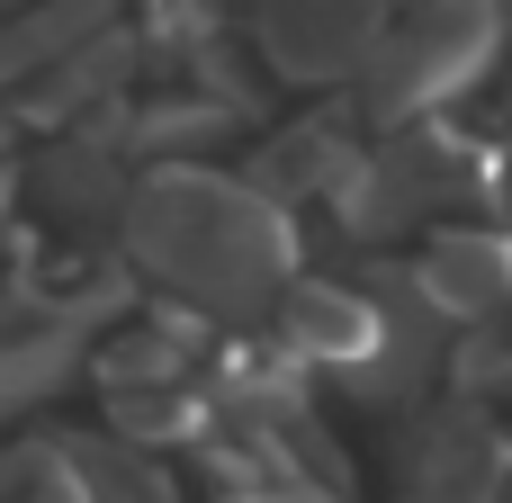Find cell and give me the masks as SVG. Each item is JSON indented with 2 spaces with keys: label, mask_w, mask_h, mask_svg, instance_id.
<instances>
[{
  "label": "cell",
  "mask_w": 512,
  "mask_h": 503,
  "mask_svg": "<svg viewBox=\"0 0 512 503\" xmlns=\"http://www.w3.org/2000/svg\"><path fill=\"white\" fill-rule=\"evenodd\" d=\"M126 243L153 279H171L198 315H243L297 279V234L261 180H216L162 162L126 198Z\"/></svg>",
  "instance_id": "6da1fadb"
},
{
  "label": "cell",
  "mask_w": 512,
  "mask_h": 503,
  "mask_svg": "<svg viewBox=\"0 0 512 503\" xmlns=\"http://www.w3.org/2000/svg\"><path fill=\"white\" fill-rule=\"evenodd\" d=\"M495 45H504V9L495 0H414L378 36V54L360 72V108L378 126H414L423 108L459 99L495 63Z\"/></svg>",
  "instance_id": "7a4b0ae2"
},
{
  "label": "cell",
  "mask_w": 512,
  "mask_h": 503,
  "mask_svg": "<svg viewBox=\"0 0 512 503\" xmlns=\"http://www.w3.org/2000/svg\"><path fill=\"white\" fill-rule=\"evenodd\" d=\"M387 27V0H261V54L288 81H360Z\"/></svg>",
  "instance_id": "3957f363"
},
{
  "label": "cell",
  "mask_w": 512,
  "mask_h": 503,
  "mask_svg": "<svg viewBox=\"0 0 512 503\" xmlns=\"http://www.w3.org/2000/svg\"><path fill=\"white\" fill-rule=\"evenodd\" d=\"M414 297L441 315V324H486L504 315L512 297V243L495 225H441L414 261Z\"/></svg>",
  "instance_id": "277c9868"
},
{
  "label": "cell",
  "mask_w": 512,
  "mask_h": 503,
  "mask_svg": "<svg viewBox=\"0 0 512 503\" xmlns=\"http://www.w3.org/2000/svg\"><path fill=\"white\" fill-rule=\"evenodd\" d=\"M279 342H288V360L369 369V351L387 342V306L342 288V279H288L279 288Z\"/></svg>",
  "instance_id": "5b68a950"
},
{
  "label": "cell",
  "mask_w": 512,
  "mask_h": 503,
  "mask_svg": "<svg viewBox=\"0 0 512 503\" xmlns=\"http://www.w3.org/2000/svg\"><path fill=\"white\" fill-rule=\"evenodd\" d=\"M405 503H504V441L477 414H441L432 450L414 459Z\"/></svg>",
  "instance_id": "8992f818"
},
{
  "label": "cell",
  "mask_w": 512,
  "mask_h": 503,
  "mask_svg": "<svg viewBox=\"0 0 512 503\" xmlns=\"http://www.w3.org/2000/svg\"><path fill=\"white\" fill-rule=\"evenodd\" d=\"M108 18H117V0H36L27 18L0 27V81H18V72H54L63 54L99 45Z\"/></svg>",
  "instance_id": "52a82bcc"
},
{
  "label": "cell",
  "mask_w": 512,
  "mask_h": 503,
  "mask_svg": "<svg viewBox=\"0 0 512 503\" xmlns=\"http://www.w3.org/2000/svg\"><path fill=\"white\" fill-rule=\"evenodd\" d=\"M207 351V315H162V324H126L99 360L108 396H135V387H180V369Z\"/></svg>",
  "instance_id": "ba28073f"
},
{
  "label": "cell",
  "mask_w": 512,
  "mask_h": 503,
  "mask_svg": "<svg viewBox=\"0 0 512 503\" xmlns=\"http://www.w3.org/2000/svg\"><path fill=\"white\" fill-rule=\"evenodd\" d=\"M36 198H45V216H108V207H117V153H108L99 135L54 144V153L36 162Z\"/></svg>",
  "instance_id": "9c48e42d"
},
{
  "label": "cell",
  "mask_w": 512,
  "mask_h": 503,
  "mask_svg": "<svg viewBox=\"0 0 512 503\" xmlns=\"http://www.w3.org/2000/svg\"><path fill=\"white\" fill-rule=\"evenodd\" d=\"M225 503H297V486H234Z\"/></svg>",
  "instance_id": "30bf717a"
},
{
  "label": "cell",
  "mask_w": 512,
  "mask_h": 503,
  "mask_svg": "<svg viewBox=\"0 0 512 503\" xmlns=\"http://www.w3.org/2000/svg\"><path fill=\"white\" fill-rule=\"evenodd\" d=\"M504 503H512V441H504Z\"/></svg>",
  "instance_id": "8fae6325"
},
{
  "label": "cell",
  "mask_w": 512,
  "mask_h": 503,
  "mask_svg": "<svg viewBox=\"0 0 512 503\" xmlns=\"http://www.w3.org/2000/svg\"><path fill=\"white\" fill-rule=\"evenodd\" d=\"M495 9H504V45H512V0H495Z\"/></svg>",
  "instance_id": "7c38bea8"
}]
</instances>
